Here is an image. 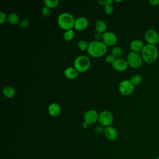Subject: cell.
<instances>
[{
  "label": "cell",
  "instance_id": "cell-1",
  "mask_svg": "<svg viewBox=\"0 0 159 159\" xmlns=\"http://www.w3.org/2000/svg\"><path fill=\"white\" fill-rule=\"evenodd\" d=\"M87 52L93 57H101L106 53L107 45L102 41L93 40L89 43Z\"/></svg>",
  "mask_w": 159,
  "mask_h": 159
},
{
  "label": "cell",
  "instance_id": "cell-2",
  "mask_svg": "<svg viewBox=\"0 0 159 159\" xmlns=\"http://www.w3.org/2000/svg\"><path fill=\"white\" fill-rule=\"evenodd\" d=\"M142 58L144 61L147 63L155 62L158 56V52L155 45L147 44L145 45L141 51Z\"/></svg>",
  "mask_w": 159,
  "mask_h": 159
},
{
  "label": "cell",
  "instance_id": "cell-3",
  "mask_svg": "<svg viewBox=\"0 0 159 159\" xmlns=\"http://www.w3.org/2000/svg\"><path fill=\"white\" fill-rule=\"evenodd\" d=\"M75 20L73 16L71 14L62 12L58 17L57 23L60 27L67 30L74 27Z\"/></svg>",
  "mask_w": 159,
  "mask_h": 159
},
{
  "label": "cell",
  "instance_id": "cell-4",
  "mask_svg": "<svg viewBox=\"0 0 159 159\" xmlns=\"http://www.w3.org/2000/svg\"><path fill=\"white\" fill-rule=\"evenodd\" d=\"M90 60L86 55H80L77 57L73 62L74 67L78 72L82 73L88 70L90 66Z\"/></svg>",
  "mask_w": 159,
  "mask_h": 159
},
{
  "label": "cell",
  "instance_id": "cell-5",
  "mask_svg": "<svg viewBox=\"0 0 159 159\" xmlns=\"http://www.w3.org/2000/svg\"><path fill=\"white\" fill-rule=\"evenodd\" d=\"M142 60L140 55L135 52H129L127 55L126 59L129 66L134 68H139L142 65Z\"/></svg>",
  "mask_w": 159,
  "mask_h": 159
},
{
  "label": "cell",
  "instance_id": "cell-6",
  "mask_svg": "<svg viewBox=\"0 0 159 159\" xmlns=\"http://www.w3.org/2000/svg\"><path fill=\"white\" fill-rule=\"evenodd\" d=\"M98 121L104 127H109L113 122V115L109 111H103L99 114Z\"/></svg>",
  "mask_w": 159,
  "mask_h": 159
},
{
  "label": "cell",
  "instance_id": "cell-7",
  "mask_svg": "<svg viewBox=\"0 0 159 159\" xmlns=\"http://www.w3.org/2000/svg\"><path fill=\"white\" fill-rule=\"evenodd\" d=\"M119 90L122 94L127 96L134 91V85H133L130 80H124L119 83Z\"/></svg>",
  "mask_w": 159,
  "mask_h": 159
},
{
  "label": "cell",
  "instance_id": "cell-8",
  "mask_svg": "<svg viewBox=\"0 0 159 159\" xmlns=\"http://www.w3.org/2000/svg\"><path fill=\"white\" fill-rule=\"evenodd\" d=\"M144 37L148 44L155 45L159 42V34L157 31L152 29L147 30L145 33Z\"/></svg>",
  "mask_w": 159,
  "mask_h": 159
},
{
  "label": "cell",
  "instance_id": "cell-9",
  "mask_svg": "<svg viewBox=\"0 0 159 159\" xmlns=\"http://www.w3.org/2000/svg\"><path fill=\"white\" fill-rule=\"evenodd\" d=\"M102 42L107 46H114L117 43V37L116 34L110 31H106L102 34Z\"/></svg>",
  "mask_w": 159,
  "mask_h": 159
},
{
  "label": "cell",
  "instance_id": "cell-10",
  "mask_svg": "<svg viewBox=\"0 0 159 159\" xmlns=\"http://www.w3.org/2000/svg\"><path fill=\"white\" fill-rule=\"evenodd\" d=\"M99 114L94 109H89L84 114V121L88 124H92L98 120Z\"/></svg>",
  "mask_w": 159,
  "mask_h": 159
},
{
  "label": "cell",
  "instance_id": "cell-11",
  "mask_svg": "<svg viewBox=\"0 0 159 159\" xmlns=\"http://www.w3.org/2000/svg\"><path fill=\"white\" fill-rule=\"evenodd\" d=\"M128 66L129 65L127 63V60L120 58L118 59H116L112 64V66L113 69L117 71H125L127 68Z\"/></svg>",
  "mask_w": 159,
  "mask_h": 159
},
{
  "label": "cell",
  "instance_id": "cell-12",
  "mask_svg": "<svg viewBox=\"0 0 159 159\" xmlns=\"http://www.w3.org/2000/svg\"><path fill=\"white\" fill-rule=\"evenodd\" d=\"M88 25V20L84 17H80L75 19L74 23V28L75 30L81 31L87 28Z\"/></svg>",
  "mask_w": 159,
  "mask_h": 159
},
{
  "label": "cell",
  "instance_id": "cell-13",
  "mask_svg": "<svg viewBox=\"0 0 159 159\" xmlns=\"http://www.w3.org/2000/svg\"><path fill=\"white\" fill-rule=\"evenodd\" d=\"M104 135L108 140H115L118 136V132L116 128L112 126H109L105 129Z\"/></svg>",
  "mask_w": 159,
  "mask_h": 159
},
{
  "label": "cell",
  "instance_id": "cell-14",
  "mask_svg": "<svg viewBox=\"0 0 159 159\" xmlns=\"http://www.w3.org/2000/svg\"><path fill=\"white\" fill-rule=\"evenodd\" d=\"M48 112L50 116L57 117L60 114L61 107L57 103L52 102L48 107Z\"/></svg>",
  "mask_w": 159,
  "mask_h": 159
},
{
  "label": "cell",
  "instance_id": "cell-15",
  "mask_svg": "<svg viewBox=\"0 0 159 159\" xmlns=\"http://www.w3.org/2000/svg\"><path fill=\"white\" fill-rule=\"evenodd\" d=\"M144 47L143 43L142 41L139 39H135L132 40L130 43V48L132 50V52H138L142 51Z\"/></svg>",
  "mask_w": 159,
  "mask_h": 159
},
{
  "label": "cell",
  "instance_id": "cell-16",
  "mask_svg": "<svg viewBox=\"0 0 159 159\" xmlns=\"http://www.w3.org/2000/svg\"><path fill=\"white\" fill-rule=\"evenodd\" d=\"M94 27L96 32L103 34L104 32H106L105 30L107 27L106 23L103 20H101V19L98 20L94 24Z\"/></svg>",
  "mask_w": 159,
  "mask_h": 159
},
{
  "label": "cell",
  "instance_id": "cell-17",
  "mask_svg": "<svg viewBox=\"0 0 159 159\" xmlns=\"http://www.w3.org/2000/svg\"><path fill=\"white\" fill-rule=\"evenodd\" d=\"M2 94L4 96L9 98H12L15 96L16 90L14 87L11 86H7L2 88Z\"/></svg>",
  "mask_w": 159,
  "mask_h": 159
},
{
  "label": "cell",
  "instance_id": "cell-18",
  "mask_svg": "<svg viewBox=\"0 0 159 159\" xmlns=\"http://www.w3.org/2000/svg\"><path fill=\"white\" fill-rule=\"evenodd\" d=\"M65 76L68 79H74L78 76V71L75 68L68 67L64 71Z\"/></svg>",
  "mask_w": 159,
  "mask_h": 159
},
{
  "label": "cell",
  "instance_id": "cell-19",
  "mask_svg": "<svg viewBox=\"0 0 159 159\" xmlns=\"http://www.w3.org/2000/svg\"><path fill=\"white\" fill-rule=\"evenodd\" d=\"M7 20L11 25H19L20 22L19 16L14 12L10 13L7 17Z\"/></svg>",
  "mask_w": 159,
  "mask_h": 159
},
{
  "label": "cell",
  "instance_id": "cell-20",
  "mask_svg": "<svg viewBox=\"0 0 159 159\" xmlns=\"http://www.w3.org/2000/svg\"><path fill=\"white\" fill-rule=\"evenodd\" d=\"M122 54V50L120 47H114L111 50V55L114 57L115 59L120 58Z\"/></svg>",
  "mask_w": 159,
  "mask_h": 159
},
{
  "label": "cell",
  "instance_id": "cell-21",
  "mask_svg": "<svg viewBox=\"0 0 159 159\" xmlns=\"http://www.w3.org/2000/svg\"><path fill=\"white\" fill-rule=\"evenodd\" d=\"M142 80V76L139 74H135L132 75L130 79V81L133 84V85L139 84Z\"/></svg>",
  "mask_w": 159,
  "mask_h": 159
},
{
  "label": "cell",
  "instance_id": "cell-22",
  "mask_svg": "<svg viewBox=\"0 0 159 159\" xmlns=\"http://www.w3.org/2000/svg\"><path fill=\"white\" fill-rule=\"evenodd\" d=\"M74 37H75V32L71 29L66 30L63 35V37L66 41L71 40L74 38Z\"/></svg>",
  "mask_w": 159,
  "mask_h": 159
},
{
  "label": "cell",
  "instance_id": "cell-23",
  "mask_svg": "<svg viewBox=\"0 0 159 159\" xmlns=\"http://www.w3.org/2000/svg\"><path fill=\"white\" fill-rule=\"evenodd\" d=\"M58 0H44L43 3L45 6L47 7L48 8H54L59 4Z\"/></svg>",
  "mask_w": 159,
  "mask_h": 159
},
{
  "label": "cell",
  "instance_id": "cell-24",
  "mask_svg": "<svg viewBox=\"0 0 159 159\" xmlns=\"http://www.w3.org/2000/svg\"><path fill=\"white\" fill-rule=\"evenodd\" d=\"M88 45H89V43L84 40H79L77 42V47L82 51H84L86 50H87V49L88 48Z\"/></svg>",
  "mask_w": 159,
  "mask_h": 159
},
{
  "label": "cell",
  "instance_id": "cell-25",
  "mask_svg": "<svg viewBox=\"0 0 159 159\" xmlns=\"http://www.w3.org/2000/svg\"><path fill=\"white\" fill-rule=\"evenodd\" d=\"M114 11V8L111 5H108L106 6H104V12L107 14V15H110Z\"/></svg>",
  "mask_w": 159,
  "mask_h": 159
},
{
  "label": "cell",
  "instance_id": "cell-26",
  "mask_svg": "<svg viewBox=\"0 0 159 159\" xmlns=\"http://www.w3.org/2000/svg\"><path fill=\"white\" fill-rule=\"evenodd\" d=\"M42 14L43 15V16L44 17H48L51 14V11L50 10L49 8H48L46 6H44L42 9Z\"/></svg>",
  "mask_w": 159,
  "mask_h": 159
},
{
  "label": "cell",
  "instance_id": "cell-27",
  "mask_svg": "<svg viewBox=\"0 0 159 159\" xmlns=\"http://www.w3.org/2000/svg\"><path fill=\"white\" fill-rule=\"evenodd\" d=\"M29 25V20L27 19H23L20 20L19 25L21 27H27Z\"/></svg>",
  "mask_w": 159,
  "mask_h": 159
},
{
  "label": "cell",
  "instance_id": "cell-28",
  "mask_svg": "<svg viewBox=\"0 0 159 159\" xmlns=\"http://www.w3.org/2000/svg\"><path fill=\"white\" fill-rule=\"evenodd\" d=\"M104 130H105L104 127L102 126V125H99L96 126V127L94 129V131L97 134H101L103 132H104Z\"/></svg>",
  "mask_w": 159,
  "mask_h": 159
},
{
  "label": "cell",
  "instance_id": "cell-29",
  "mask_svg": "<svg viewBox=\"0 0 159 159\" xmlns=\"http://www.w3.org/2000/svg\"><path fill=\"white\" fill-rule=\"evenodd\" d=\"M112 2H113L112 0H105V1H104V0H98V2L99 4H100L102 6H108V5H111Z\"/></svg>",
  "mask_w": 159,
  "mask_h": 159
},
{
  "label": "cell",
  "instance_id": "cell-30",
  "mask_svg": "<svg viewBox=\"0 0 159 159\" xmlns=\"http://www.w3.org/2000/svg\"><path fill=\"white\" fill-rule=\"evenodd\" d=\"M6 19V14L4 12H0V24H2Z\"/></svg>",
  "mask_w": 159,
  "mask_h": 159
},
{
  "label": "cell",
  "instance_id": "cell-31",
  "mask_svg": "<svg viewBox=\"0 0 159 159\" xmlns=\"http://www.w3.org/2000/svg\"><path fill=\"white\" fill-rule=\"evenodd\" d=\"M94 40L96 41H101V39H102V34H100L98 32H96L94 34Z\"/></svg>",
  "mask_w": 159,
  "mask_h": 159
},
{
  "label": "cell",
  "instance_id": "cell-32",
  "mask_svg": "<svg viewBox=\"0 0 159 159\" xmlns=\"http://www.w3.org/2000/svg\"><path fill=\"white\" fill-rule=\"evenodd\" d=\"M116 59L114 58V57L113 56H112L111 55H109L106 57V61L108 63H111L112 64V63Z\"/></svg>",
  "mask_w": 159,
  "mask_h": 159
},
{
  "label": "cell",
  "instance_id": "cell-33",
  "mask_svg": "<svg viewBox=\"0 0 159 159\" xmlns=\"http://www.w3.org/2000/svg\"><path fill=\"white\" fill-rule=\"evenodd\" d=\"M148 2L152 6H158L159 5V0H149Z\"/></svg>",
  "mask_w": 159,
  "mask_h": 159
},
{
  "label": "cell",
  "instance_id": "cell-34",
  "mask_svg": "<svg viewBox=\"0 0 159 159\" xmlns=\"http://www.w3.org/2000/svg\"><path fill=\"white\" fill-rule=\"evenodd\" d=\"M88 123H86L85 121H84L83 122V124H82V125H83V127H84V128H87L88 127Z\"/></svg>",
  "mask_w": 159,
  "mask_h": 159
},
{
  "label": "cell",
  "instance_id": "cell-35",
  "mask_svg": "<svg viewBox=\"0 0 159 159\" xmlns=\"http://www.w3.org/2000/svg\"><path fill=\"white\" fill-rule=\"evenodd\" d=\"M115 2H121L122 1H114Z\"/></svg>",
  "mask_w": 159,
  "mask_h": 159
},
{
  "label": "cell",
  "instance_id": "cell-36",
  "mask_svg": "<svg viewBox=\"0 0 159 159\" xmlns=\"http://www.w3.org/2000/svg\"><path fill=\"white\" fill-rule=\"evenodd\" d=\"M155 159H159V157H157Z\"/></svg>",
  "mask_w": 159,
  "mask_h": 159
}]
</instances>
